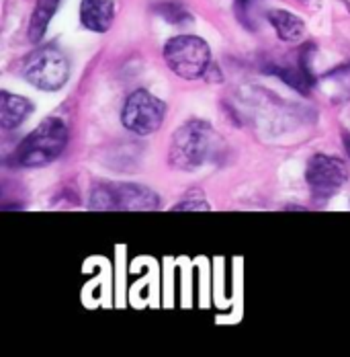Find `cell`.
I'll return each instance as SVG.
<instances>
[{
    "label": "cell",
    "mask_w": 350,
    "mask_h": 357,
    "mask_svg": "<svg viewBox=\"0 0 350 357\" xmlns=\"http://www.w3.org/2000/svg\"><path fill=\"white\" fill-rule=\"evenodd\" d=\"M221 148L217 132L203 119H191L173 134L168 160L178 171H197L215 158Z\"/></svg>",
    "instance_id": "obj_1"
},
{
    "label": "cell",
    "mask_w": 350,
    "mask_h": 357,
    "mask_svg": "<svg viewBox=\"0 0 350 357\" xmlns=\"http://www.w3.org/2000/svg\"><path fill=\"white\" fill-rule=\"evenodd\" d=\"M68 128L58 117L43 119L35 130L23 138L15 150V160L19 167L39 169L54 162L68 144Z\"/></svg>",
    "instance_id": "obj_2"
},
{
    "label": "cell",
    "mask_w": 350,
    "mask_h": 357,
    "mask_svg": "<svg viewBox=\"0 0 350 357\" xmlns=\"http://www.w3.org/2000/svg\"><path fill=\"white\" fill-rule=\"evenodd\" d=\"M162 56L166 66L184 80H197L209 70V45L205 39L197 36H176L168 39Z\"/></svg>",
    "instance_id": "obj_3"
},
{
    "label": "cell",
    "mask_w": 350,
    "mask_h": 357,
    "mask_svg": "<svg viewBox=\"0 0 350 357\" xmlns=\"http://www.w3.org/2000/svg\"><path fill=\"white\" fill-rule=\"evenodd\" d=\"M158 195L132 183H103L97 185L90 193V210H156Z\"/></svg>",
    "instance_id": "obj_4"
},
{
    "label": "cell",
    "mask_w": 350,
    "mask_h": 357,
    "mask_svg": "<svg viewBox=\"0 0 350 357\" xmlns=\"http://www.w3.org/2000/svg\"><path fill=\"white\" fill-rule=\"evenodd\" d=\"M23 74L27 82H31L39 91H60L68 78H70V64L68 58L54 45H45L41 50L33 52L25 66Z\"/></svg>",
    "instance_id": "obj_5"
},
{
    "label": "cell",
    "mask_w": 350,
    "mask_h": 357,
    "mask_svg": "<svg viewBox=\"0 0 350 357\" xmlns=\"http://www.w3.org/2000/svg\"><path fill=\"white\" fill-rule=\"evenodd\" d=\"M164 115H166V105L158 97H154L150 91L138 89L125 99V105L121 111V121L132 134L150 136L160 130Z\"/></svg>",
    "instance_id": "obj_6"
},
{
    "label": "cell",
    "mask_w": 350,
    "mask_h": 357,
    "mask_svg": "<svg viewBox=\"0 0 350 357\" xmlns=\"http://www.w3.org/2000/svg\"><path fill=\"white\" fill-rule=\"evenodd\" d=\"M349 178V167L344 160L328 154H315L308 162L305 181L317 197H330Z\"/></svg>",
    "instance_id": "obj_7"
},
{
    "label": "cell",
    "mask_w": 350,
    "mask_h": 357,
    "mask_svg": "<svg viewBox=\"0 0 350 357\" xmlns=\"http://www.w3.org/2000/svg\"><path fill=\"white\" fill-rule=\"evenodd\" d=\"M115 17L113 0H82L80 2V23L95 33L109 31Z\"/></svg>",
    "instance_id": "obj_8"
},
{
    "label": "cell",
    "mask_w": 350,
    "mask_h": 357,
    "mask_svg": "<svg viewBox=\"0 0 350 357\" xmlns=\"http://www.w3.org/2000/svg\"><path fill=\"white\" fill-rule=\"evenodd\" d=\"M33 111V103L21 95H13L8 91L0 93V126L4 130L19 128L25 117Z\"/></svg>",
    "instance_id": "obj_9"
},
{
    "label": "cell",
    "mask_w": 350,
    "mask_h": 357,
    "mask_svg": "<svg viewBox=\"0 0 350 357\" xmlns=\"http://www.w3.org/2000/svg\"><path fill=\"white\" fill-rule=\"evenodd\" d=\"M308 52H310V47H303L301 54H299V60H297L293 66H280V68H275L277 76H280L289 86L297 89L301 95H308L310 89H314L315 84L312 68H310V64H308Z\"/></svg>",
    "instance_id": "obj_10"
},
{
    "label": "cell",
    "mask_w": 350,
    "mask_h": 357,
    "mask_svg": "<svg viewBox=\"0 0 350 357\" xmlns=\"http://www.w3.org/2000/svg\"><path fill=\"white\" fill-rule=\"evenodd\" d=\"M269 23L273 25V29L277 31V36L283 39V41H289V43H295L299 41L301 37L305 36V23L301 17L289 13V10H283V8H277V10H271L269 13Z\"/></svg>",
    "instance_id": "obj_11"
},
{
    "label": "cell",
    "mask_w": 350,
    "mask_h": 357,
    "mask_svg": "<svg viewBox=\"0 0 350 357\" xmlns=\"http://www.w3.org/2000/svg\"><path fill=\"white\" fill-rule=\"evenodd\" d=\"M62 0H37L35 10L31 15V23H29V39L31 41H39L45 36L49 21L54 19L58 6Z\"/></svg>",
    "instance_id": "obj_12"
},
{
    "label": "cell",
    "mask_w": 350,
    "mask_h": 357,
    "mask_svg": "<svg viewBox=\"0 0 350 357\" xmlns=\"http://www.w3.org/2000/svg\"><path fill=\"white\" fill-rule=\"evenodd\" d=\"M170 25H182V23H189L191 21V15L186 13V8L180 4V2H162L158 4L156 8Z\"/></svg>",
    "instance_id": "obj_13"
},
{
    "label": "cell",
    "mask_w": 350,
    "mask_h": 357,
    "mask_svg": "<svg viewBox=\"0 0 350 357\" xmlns=\"http://www.w3.org/2000/svg\"><path fill=\"white\" fill-rule=\"evenodd\" d=\"M209 204L203 199L201 193H189L182 202H178L173 212H209Z\"/></svg>",
    "instance_id": "obj_14"
},
{
    "label": "cell",
    "mask_w": 350,
    "mask_h": 357,
    "mask_svg": "<svg viewBox=\"0 0 350 357\" xmlns=\"http://www.w3.org/2000/svg\"><path fill=\"white\" fill-rule=\"evenodd\" d=\"M342 142H344L347 154H349V158H350V134H344V136H342Z\"/></svg>",
    "instance_id": "obj_15"
},
{
    "label": "cell",
    "mask_w": 350,
    "mask_h": 357,
    "mask_svg": "<svg viewBox=\"0 0 350 357\" xmlns=\"http://www.w3.org/2000/svg\"><path fill=\"white\" fill-rule=\"evenodd\" d=\"M301 2H308V0H301Z\"/></svg>",
    "instance_id": "obj_16"
}]
</instances>
